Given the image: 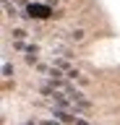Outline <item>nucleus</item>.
Here are the masks:
<instances>
[{"mask_svg": "<svg viewBox=\"0 0 120 125\" xmlns=\"http://www.w3.org/2000/svg\"><path fill=\"white\" fill-rule=\"evenodd\" d=\"M52 112H55V117L60 120V123H76V120H78L76 112H68V109H57V107H55Z\"/></svg>", "mask_w": 120, "mask_h": 125, "instance_id": "obj_1", "label": "nucleus"}, {"mask_svg": "<svg viewBox=\"0 0 120 125\" xmlns=\"http://www.w3.org/2000/svg\"><path fill=\"white\" fill-rule=\"evenodd\" d=\"M29 16H32V18H47L50 16V8H44V5H29Z\"/></svg>", "mask_w": 120, "mask_h": 125, "instance_id": "obj_2", "label": "nucleus"}, {"mask_svg": "<svg viewBox=\"0 0 120 125\" xmlns=\"http://www.w3.org/2000/svg\"><path fill=\"white\" fill-rule=\"evenodd\" d=\"M13 76V65L11 62H3V78H11Z\"/></svg>", "mask_w": 120, "mask_h": 125, "instance_id": "obj_3", "label": "nucleus"}, {"mask_svg": "<svg viewBox=\"0 0 120 125\" xmlns=\"http://www.w3.org/2000/svg\"><path fill=\"white\" fill-rule=\"evenodd\" d=\"M26 52H29V55H26V60H29V62L37 60V47H26Z\"/></svg>", "mask_w": 120, "mask_h": 125, "instance_id": "obj_4", "label": "nucleus"}, {"mask_svg": "<svg viewBox=\"0 0 120 125\" xmlns=\"http://www.w3.org/2000/svg\"><path fill=\"white\" fill-rule=\"evenodd\" d=\"M71 39H76V42H78V39H84V31H81V29H76V31L71 34Z\"/></svg>", "mask_w": 120, "mask_h": 125, "instance_id": "obj_5", "label": "nucleus"}, {"mask_svg": "<svg viewBox=\"0 0 120 125\" xmlns=\"http://www.w3.org/2000/svg\"><path fill=\"white\" fill-rule=\"evenodd\" d=\"M13 37H16V39H24L26 31H24V29H16V31H13Z\"/></svg>", "mask_w": 120, "mask_h": 125, "instance_id": "obj_6", "label": "nucleus"}, {"mask_svg": "<svg viewBox=\"0 0 120 125\" xmlns=\"http://www.w3.org/2000/svg\"><path fill=\"white\" fill-rule=\"evenodd\" d=\"M39 125H60V123H55V120H44V123H39Z\"/></svg>", "mask_w": 120, "mask_h": 125, "instance_id": "obj_7", "label": "nucleus"}, {"mask_svg": "<svg viewBox=\"0 0 120 125\" xmlns=\"http://www.w3.org/2000/svg\"><path fill=\"white\" fill-rule=\"evenodd\" d=\"M76 125H89V123H86V120H81V117H78V120H76Z\"/></svg>", "mask_w": 120, "mask_h": 125, "instance_id": "obj_8", "label": "nucleus"}]
</instances>
